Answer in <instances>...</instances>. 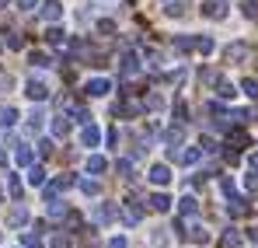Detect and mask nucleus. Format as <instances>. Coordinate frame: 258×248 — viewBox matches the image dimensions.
<instances>
[{
	"mask_svg": "<svg viewBox=\"0 0 258 248\" xmlns=\"http://www.w3.org/2000/svg\"><path fill=\"white\" fill-rule=\"evenodd\" d=\"M181 11H185V0H164V14H181Z\"/></svg>",
	"mask_w": 258,
	"mask_h": 248,
	"instance_id": "obj_31",
	"label": "nucleus"
},
{
	"mask_svg": "<svg viewBox=\"0 0 258 248\" xmlns=\"http://www.w3.org/2000/svg\"><path fill=\"white\" fill-rule=\"evenodd\" d=\"M119 175H122V178H133V161H129V158H119Z\"/></svg>",
	"mask_w": 258,
	"mask_h": 248,
	"instance_id": "obj_39",
	"label": "nucleus"
},
{
	"mask_svg": "<svg viewBox=\"0 0 258 248\" xmlns=\"http://www.w3.org/2000/svg\"><path fill=\"white\" fill-rule=\"evenodd\" d=\"M223 245H241V231L237 227H227L223 231Z\"/></svg>",
	"mask_w": 258,
	"mask_h": 248,
	"instance_id": "obj_33",
	"label": "nucleus"
},
{
	"mask_svg": "<svg viewBox=\"0 0 258 248\" xmlns=\"http://www.w3.org/2000/svg\"><path fill=\"white\" fill-rule=\"evenodd\" d=\"M39 14H42V21H59L63 18V4L59 0H45V4H39Z\"/></svg>",
	"mask_w": 258,
	"mask_h": 248,
	"instance_id": "obj_5",
	"label": "nucleus"
},
{
	"mask_svg": "<svg viewBox=\"0 0 258 248\" xmlns=\"http://www.w3.org/2000/svg\"><path fill=\"white\" fill-rule=\"evenodd\" d=\"M248 210H251V207H248L241 196H230V203H227V213H230V217H244Z\"/></svg>",
	"mask_w": 258,
	"mask_h": 248,
	"instance_id": "obj_16",
	"label": "nucleus"
},
{
	"mask_svg": "<svg viewBox=\"0 0 258 248\" xmlns=\"http://www.w3.org/2000/svg\"><path fill=\"white\" fill-rule=\"evenodd\" d=\"M227 147H248V133L244 129H230L227 133Z\"/></svg>",
	"mask_w": 258,
	"mask_h": 248,
	"instance_id": "obj_18",
	"label": "nucleus"
},
{
	"mask_svg": "<svg viewBox=\"0 0 258 248\" xmlns=\"http://www.w3.org/2000/svg\"><path fill=\"white\" fill-rule=\"evenodd\" d=\"M67 133H70V119L67 116H56L52 119V136H67Z\"/></svg>",
	"mask_w": 258,
	"mask_h": 248,
	"instance_id": "obj_22",
	"label": "nucleus"
},
{
	"mask_svg": "<svg viewBox=\"0 0 258 248\" xmlns=\"http://www.w3.org/2000/svg\"><path fill=\"white\" fill-rule=\"evenodd\" d=\"M0 161H4V154H0Z\"/></svg>",
	"mask_w": 258,
	"mask_h": 248,
	"instance_id": "obj_48",
	"label": "nucleus"
},
{
	"mask_svg": "<svg viewBox=\"0 0 258 248\" xmlns=\"http://www.w3.org/2000/svg\"><path fill=\"white\" fill-rule=\"evenodd\" d=\"M98 32H101V35H112L115 25H112V21H98Z\"/></svg>",
	"mask_w": 258,
	"mask_h": 248,
	"instance_id": "obj_42",
	"label": "nucleus"
},
{
	"mask_svg": "<svg viewBox=\"0 0 258 248\" xmlns=\"http://www.w3.org/2000/svg\"><path fill=\"white\" fill-rule=\"evenodd\" d=\"M21 241H25V248H42V238H39V231L32 234V231H25L21 234Z\"/></svg>",
	"mask_w": 258,
	"mask_h": 248,
	"instance_id": "obj_30",
	"label": "nucleus"
},
{
	"mask_svg": "<svg viewBox=\"0 0 258 248\" xmlns=\"http://www.w3.org/2000/svg\"><path fill=\"white\" fill-rule=\"evenodd\" d=\"M178 158H181V161H185V165H196V161H199V158H203V147H188V151H181V154H178Z\"/></svg>",
	"mask_w": 258,
	"mask_h": 248,
	"instance_id": "obj_25",
	"label": "nucleus"
},
{
	"mask_svg": "<svg viewBox=\"0 0 258 248\" xmlns=\"http://www.w3.org/2000/svg\"><path fill=\"white\" fill-rule=\"evenodd\" d=\"M81 192H84V196H98V192H101V185H98L94 178H84V182H81Z\"/></svg>",
	"mask_w": 258,
	"mask_h": 248,
	"instance_id": "obj_29",
	"label": "nucleus"
},
{
	"mask_svg": "<svg viewBox=\"0 0 258 248\" xmlns=\"http://www.w3.org/2000/svg\"><path fill=\"white\" fill-rule=\"evenodd\" d=\"M81 143H84V147H98V143H101V129H98L94 123H84V129H81Z\"/></svg>",
	"mask_w": 258,
	"mask_h": 248,
	"instance_id": "obj_6",
	"label": "nucleus"
},
{
	"mask_svg": "<svg viewBox=\"0 0 258 248\" xmlns=\"http://www.w3.org/2000/svg\"><path fill=\"white\" fill-rule=\"evenodd\" d=\"M241 91H244L248 98H258V81L255 77H244V81H241Z\"/></svg>",
	"mask_w": 258,
	"mask_h": 248,
	"instance_id": "obj_28",
	"label": "nucleus"
},
{
	"mask_svg": "<svg viewBox=\"0 0 258 248\" xmlns=\"http://www.w3.org/2000/svg\"><path fill=\"white\" fill-rule=\"evenodd\" d=\"M220 189H223L227 196H234V178H223V182H220Z\"/></svg>",
	"mask_w": 258,
	"mask_h": 248,
	"instance_id": "obj_44",
	"label": "nucleus"
},
{
	"mask_svg": "<svg viewBox=\"0 0 258 248\" xmlns=\"http://www.w3.org/2000/svg\"><path fill=\"white\" fill-rule=\"evenodd\" d=\"M45 39H49V45H67V32L63 28H49Z\"/></svg>",
	"mask_w": 258,
	"mask_h": 248,
	"instance_id": "obj_23",
	"label": "nucleus"
},
{
	"mask_svg": "<svg viewBox=\"0 0 258 248\" xmlns=\"http://www.w3.org/2000/svg\"><path fill=\"white\" fill-rule=\"evenodd\" d=\"M223 56H227V63H244V60L251 56V49H248L244 42H234V45L223 49Z\"/></svg>",
	"mask_w": 258,
	"mask_h": 248,
	"instance_id": "obj_4",
	"label": "nucleus"
},
{
	"mask_svg": "<svg viewBox=\"0 0 258 248\" xmlns=\"http://www.w3.org/2000/svg\"><path fill=\"white\" fill-rule=\"evenodd\" d=\"M49 217H67V203H59V200H49Z\"/></svg>",
	"mask_w": 258,
	"mask_h": 248,
	"instance_id": "obj_36",
	"label": "nucleus"
},
{
	"mask_svg": "<svg viewBox=\"0 0 258 248\" xmlns=\"http://www.w3.org/2000/svg\"><path fill=\"white\" fill-rule=\"evenodd\" d=\"M140 217H143V210L136 207V200H126V207H122V220H126V224H140Z\"/></svg>",
	"mask_w": 258,
	"mask_h": 248,
	"instance_id": "obj_11",
	"label": "nucleus"
},
{
	"mask_svg": "<svg viewBox=\"0 0 258 248\" xmlns=\"http://www.w3.org/2000/svg\"><path fill=\"white\" fill-rule=\"evenodd\" d=\"M143 109H150V112H157V109H164V98H161V94H147V102H143Z\"/></svg>",
	"mask_w": 258,
	"mask_h": 248,
	"instance_id": "obj_32",
	"label": "nucleus"
},
{
	"mask_svg": "<svg viewBox=\"0 0 258 248\" xmlns=\"http://www.w3.org/2000/svg\"><path fill=\"white\" fill-rule=\"evenodd\" d=\"M140 109H143L140 102H133V98H126V102H119V105H115V116H122V119H129V116H136Z\"/></svg>",
	"mask_w": 258,
	"mask_h": 248,
	"instance_id": "obj_13",
	"label": "nucleus"
},
{
	"mask_svg": "<svg viewBox=\"0 0 258 248\" xmlns=\"http://www.w3.org/2000/svg\"><path fill=\"white\" fill-rule=\"evenodd\" d=\"M174 49L178 53H188L192 49V35H174Z\"/></svg>",
	"mask_w": 258,
	"mask_h": 248,
	"instance_id": "obj_35",
	"label": "nucleus"
},
{
	"mask_svg": "<svg viewBox=\"0 0 258 248\" xmlns=\"http://www.w3.org/2000/svg\"><path fill=\"white\" fill-rule=\"evenodd\" d=\"M28 185H45V168L28 165Z\"/></svg>",
	"mask_w": 258,
	"mask_h": 248,
	"instance_id": "obj_20",
	"label": "nucleus"
},
{
	"mask_svg": "<svg viewBox=\"0 0 258 248\" xmlns=\"http://www.w3.org/2000/svg\"><path fill=\"white\" fill-rule=\"evenodd\" d=\"M112 217H115V207H108V203H98V207H94V220H98V224H108Z\"/></svg>",
	"mask_w": 258,
	"mask_h": 248,
	"instance_id": "obj_17",
	"label": "nucleus"
},
{
	"mask_svg": "<svg viewBox=\"0 0 258 248\" xmlns=\"http://www.w3.org/2000/svg\"><path fill=\"white\" fill-rule=\"evenodd\" d=\"M14 161H18V165H32V161H35V158H32V151H28V147H18V151H14Z\"/></svg>",
	"mask_w": 258,
	"mask_h": 248,
	"instance_id": "obj_27",
	"label": "nucleus"
},
{
	"mask_svg": "<svg viewBox=\"0 0 258 248\" xmlns=\"http://www.w3.org/2000/svg\"><path fill=\"white\" fill-rule=\"evenodd\" d=\"M192 49L203 53V56H210V53L216 49V42H213V35H192Z\"/></svg>",
	"mask_w": 258,
	"mask_h": 248,
	"instance_id": "obj_10",
	"label": "nucleus"
},
{
	"mask_svg": "<svg viewBox=\"0 0 258 248\" xmlns=\"http://www.w3.org/2000/svg\"><path fill=\"white\" fill-rule=\"evenodd\" d=\"M14 123H18V112H14V109L7 105V109L0 112V126H14Z\"/></svg>",
	"mask_w": 258,
	"mask_h": 248,
	"instance_id": "obj_34",
	"label": "nucleus"
},
{
	"mask_svg": "<svg viewBox=\"0 0 258 248\" xmlns=\"http://www.w3.org/2000/svg\"><path fill=\"white\" fill-rule=\"evenodd\" d=\"M248 238H251V241H258V227H248Z\"/></svg>",
	"mask_w": 258,
	"mask_h": 248,
	"instance_id": "obj_47",
	"label": "nucleus"
},
{
	"mask_svg": "<svg viewBox=\"0 0 258 248\" xmlns=\"http://www.w3.org/2000/svg\"><path fill=\"white\" fill-rule=\"evenodd\" d=\"M7 189H11V196H14V200H21V182H18V175H11V178H7Z\"/></svg>",
	"mask_w": 258,
	"mask_h": 248,
	"instance_id": "obj_41",
	"label": "nucleus"
},
{
	"mask_svg": "<svg viewBox=\"0 0 258 248\" xmlns=\"http://www.w3.org/2000/svg\"><path fill=\"white\" fill-rule=\"evenodd\" d=\"M28 63H32V67H39V70H45V67H52V60H49L45 53H28Z\"/></svg>",
	"mask_w": 258,
	"mask_h": 248,
	"instance_id": "obj_24",
	"label": "nucleus"
},
{
	"mask_svg": "<svg viewBox=\"0 0 258 248\" xmlns=\"http://www.w3.org/2000/svg\"><path fill=\"white\" fill-rule=\"evenodd\" d=\"M216 94H220V98H223V102H234V94H237V87H234V84L230 81H223V77H216Z\"/></svg>",
	"mask_w": 258,
	"mask_h": 248,
	"instance_id": "obj_12",
	"label": "nucleus"
},
{
	"mask_svg": "<svg viewBox=\"0 0 258 248\" xmlns=\"http://www.w3.org/2000/svg\"><path fill=\"white\" fill-rule=\"evenodd\" d=\"M185 238L196 241V245H206V241H210V231H206L203 224H192V227H185Z\"/></svg>",
	"mask_w": 258,
	"mask_h": 248,
	"instance_id": "obj_9",
	"label": "nucleus"
},
{
	"mask_svg": "<svg viewBox=\"0 0 258 248\" xmlns=\"http://www.w3.org/2000/svg\"><path fill=\"white\" fill-rule=\"evenodd\" d=\"M87 171H91V175H105V171H108V161H105L101 154H91V158H87Z\"/></svg>",
	"mask_w": 258,
	"mask_h": 248,
	"instance_id": "obj_15",
	"label": "nucleus"
},
{
	"mask_svg": "<svg viewBox=\"0 0 258 248\" xmlns=\"http://www.w3.org/2000/svg\"><path fill=\"white\" fill-rule=\"evenodd\" d=\"M0 35H4V45H11V49H21V45H25V39H21L18 32H0Z\"/></svg>",
	"mask_w": 258,
	"mask_h": 248,
	"instance_id": "obj_26",
	"label": "nucleus"
},
{
	"mask_svg": "<svg viewBox=\"0 0 258 248\" xmlns=\"http://www.w3.org/2000/svg\"><path fill=\"white\" fill-rule=\"evenodd\" d=\"M108 248H126V238H122V234H119V238H112V241H108Z\"/></svg>",
	"mask_w": 258,
	"mask_h": 248,
	"instance_id": "obj_45",
	"label": "nucleus"
},
{
	"mask_svg": "<svg viewBox=\"0 0 258 248\" xmlns=\"http://www.w3.org/2000/svg\"><path fill=\"white\" fill-rule=\"evenodd\" d=\"M39 0H18V11H35Z\"/></svg>",
	"mask_w": 258,
	"mask_h": 248,
	"instance_id": "obj_43",
	"label": "nucleus"
},
{
	"mask_svg": "<svg viewBox=\"0 0 258 248\" xmlns=\"http://www.w3.org/2000/svg\"><path fill=\"white\" fill-rule=\"evenodd\" d=\"M108 91H112V81L108 77H91L84 84V94H91V98H105Z\"/></svg>",
	"mask_w": 258,
	"mask_h": 248,
	"instance_id": "obj_1",
	"label": "nucleus"
},
{
	"mask_svg": "<svg viewBox=\"0 0 258 248\" xmlns=\"http://www.w3.org/2000/svg\"><path fill=\"white\" fill-rule=\"evenodd\" d=\"M203 14H206L210 21H223L230 11H227V4H223V0H206V4H203Z\"/></svg>",
	"mask_w": 258,
	"mask_h": 248,
	"instance_id": "obj_3",
	"label": "nucleus"
},
{
	"mask_svg": "<svg viewBox=\"0 0 258 248\" xmlns=\"http://www.w3.org/2000/svg\"><path fill=\"white\" fill-rule=\"evenodd\" d=\"M178 213H181V217H196V213H199L196 196H181V200H178Z\"/></svg>",
	"mask_w": 258,
	"mask_h": 248,
	"instance_id": "obj_14",
	"label": "nucleus"
},
{
	"mask_svg": "<svg viewBox=\"0 0 258 248\" xmlns=\"http://www.w3.org/2000/svg\"><path fill=\"white\" fill-rule=\"evenodd\" d=\"M171 178H174V175H171V168H168V165H154V168H150V182H154V185H168Z\"/></svg>",
	"mask_w": 258,
	"mask_h": 248,
	"instance_id": "obj_8",
	"label": "nucleus"
},
{
	"mask_svg": "<svg viewBox=\"0 0 258 248\" xmlns=\"http://www.w3.org/2000/svg\"><path fill=\"white\" fill-rule=\"evenodd\" d=\"M25 94H28L32 102H45V98H49V87H45L42 81H28L25 84Z\"/></svg>",
	"mask_w": 258,
	"mask_h": 248,
	"instance_id": "obj_7",
	"label": "nucleus"
},
{
	"mask_svg": "<svg viewBox=\"0 0 258 248\" xmlns=\"http://www.w3.org/2000/svg\"><path fill=\"white\" fill-rule=\"evenodd\" d=\"M174 119L178 123H188V105L185 102H174Z\"/></svg>",
	"mask_w": 258,
	"mask_h": 248,
	"instance_id": "obj_38",
	"label": "nucleus"
},
{
	"mask_svg": "<svg viewBox=\"0 0 258 248\" xmlns=\"http://www.w3.org/2000/svg\"><path fill=\"white\" fill-rule=\"evenodd\" d=\"M150 207L157 210V213H168V210H171V200H168L164 192H154V196H150Z\"/></svg>",
	"mask_w": 258,
	"mask_h": 248,
	"instance_id": "obj_19",
	"label": "nucleus"
},
{
	"mask_svg": "<svg viewBox=\"0 0 258 248\" xmlns=\"http://www.w3.org/2000/svg\"><path fill=\"white\" fill-rule=\"evenodd\" d=\"M42 112H32V116H28V129H32V133H39V129H42Z\"/></svg>",
	"mask_w": 258,
	"mask_h": 248,
	"instance_id": "obj_40",
	"label": "nucleus"
},
{
	"mask_svg": "<svg viewBox=\"0 0 258 248\" xmlns=\"http://www.w3.org/2000/svg\"><path fill=\"white\" fill-rule=\"evenodd\" d=\"M248 165H251V171H258V151L251 154V158H248Z\"/></svg>",
	"mask_w": 258,
	"mask_h": 248,
	"instance_id": "obj_46",
	"label": "nucleus"
},
{
	"mask_svg": "<svg viewBox=\"0 0 258 248\" xmlns=\"http://www.w3.org/2000/svg\"><path fill=\"white\" fill-rule=\"evenodd\" d=\"M25 220H28V210H25V207H14V210H11V217H7L11 227H21Z\"/></svg>",
	"mask_w": 258,
	"mask_h": 248,
	"instance_id": "obj_21",
	"label": "nucleus"
},
{
	"mask_svg": "<svg viewBox=\"0 0 258 248\" xmlns=\"http://www.w3.org/2000/svg\"><path fill=\"white\" fill-rule=\"evenodd\" d=\"M119 70H122V77H136V74H140V56L126 49V53L119 56Z\"/></svg>",
	"mask_w": 258,
	"mask_h": 248,
	"instance_id": "obj_2",
	"label": "nucleus"
},
{
	"mask_svg": "<svg viewBox=\"0 0 258 248\" xmlns=\"http://www.w3.org/2000/svg\"><path fill=\"white\" fill-rule=\"evenodd\" d=\"M241 7H244V18H258V0H241Z\"/></svg>",
	"mask_w": 258,
	"mask_h": 248,
	"instance_id": "obj_37",
	"label": "nucleus"
}]
</instances>
